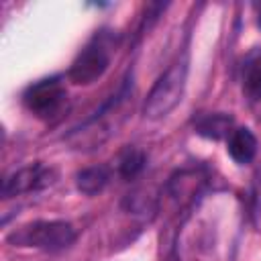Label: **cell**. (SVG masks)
I'll list each match as a JSON object with an SVG mask.
<instances>
[{"instance_id": "cell-3", "label": "cell", "mask_w": 261, "mask_h": 261, "mask_svg": "<svg viewBox=\"0 0 261 261\" xmlns=\"http://www.w3.org/2000/svg\"><path fill=\"white\" fill-rule=\"evenodd\" d=\"M110 57H112V47L108 37L104 33L96 35L73 59L67 71L69 82H73L75 86H90L98 82L106 73L110 65Z\"/></svg>"}, {"instance_id": "cell-8", "label": "cell", "mask_w": 261, "mask_h": 261, "mask_svg": "<svg viewBox=\"0 0 261 261\" xmlns=\"http://www.w3.org/2000/svg\"><path fill=\"white\" fill-rule=\"evenodd\" d=\"M243 92L251 100H261V49H255L245 57Z\"/></svg>"}, {"instance_id": "cell-4", "label": "cell", "mask_w": 261, "mask_h": 261, "mask_svg": "<svg viewBox=\"0 0 261 261\" xmlns=\"http://www.w3.org/2000/svg\"><path fill=\"white\" fill-rule=\"evenodd\" d=\"M67 102V92L61 82V77H45L35 84H31L22 94L24 108L35 114L37 118L49 120L61 114Z\"/></svg>"}, {"instance_id": "cell-11", "label": "cell", "mask_w": 261, "mask_h": 261, "mask_svg": "<svg viewBox=\"0 0 261 261\" xmlns=\"http://www.w3.org/2000/svg\"><path fill=\"white\" fill-rule=\"evenodd\" d=\"M257 24H259V29H261V10H259V16H257Z\"/></svg>"}, {"instance_id": "cell-1", "label": "cell", "mask_w": 261, "mask_h": 261, "mask_svg": "<svg viewBox=\"0 0 261 261\" xmlns=\"http://www.w3.org/2000/svg\"><path fill=\"white\" fill-rule=\"evenodd\" d=\"M186 77H188V63L186 59L171 63L153 84V88L147 94V100L143 104L145 118L157 120L167 116L181 100L186 90Z\"/></svg>"}, {"instance_id": "cell-9", "label": "cell", "mask_w": 261, "mask_h": 261, "mask_svg": "<svg viewBox=\"0 0 261 261\" xmlns=\"http://www.w3.org/2000/svg\"><path fill=\"white\" fill-rule=\"evenodd\" d=\"M108 179H110L108 169L102 167V165H94V167L82 169V171L75 175V186H77V190H80L82 194H86V196H96V194H100V192L106 188Z\"/></svg>"}, {"instance_id": "cell-5", "label": "cell", "mask_w": 261, "mask_h": 261, "mask_svg": "<svg viewBox=\"0 0 261 261\" xmlns=\"http://www.w3.org/2000/svg\"><path fill=\"white\" fill-rule=\"evenodd\" d=\"M55 179V171L43 163H31L24 165L20 169H16L14 173H10L4 184H2V196L4 198H14L20 194H29V192H37L43 190L47 186H51Z\"/></svg>"}, {"instance_id": "cell-7", "label": "cell", "mask_w": 261, "mask_h": 261, "mask_svg": "<svg viewBox=\"0 0 261 261\" xmlns=\"http://www.w3.org/2000/svg\"><path fill=\"white\" fill-rule=\"evenodd\" d=\"M232 130V116H228L226 112H212V114H204L196 120V133L206 137V139H222L228 137Z\"/></svg>"}, {"instance_id": "cell-2", "label": "cell", "mask_w": 261, "mask_h": 261, "mask_svg": "<svg viewBox=\"0 0 261 261\" xmlns=\"http://www.w3.org/2000/svg\"><path fill=\"white\" fill-rule=\"evenodd\" d=\"M6 241L18 247H33L55 253L75 241V228L65 220H35L12 230Z\"/></svg>"}, {"instance_id": "cell-6", "label": "cell", "mask_w": 261, "mask_h": 261, "mask_svg": "<svg viewBox=\"0 0 261 261\" xmlns=\"http://www.w3.org/2000/svg\"><path fill=\"white\" fill-rule=\"evenodd\" d=\"M226 151H228V155H230L237 163L245 165V163L253 161V157H255V153H257V139H255V135H253L249 128H245V126L232 128L230 135L226 137Z\"/></svg>"}, {"instance_id": "cell-10", "label": "cell", "mask_w": 261, "mask_h": 261, "mask_svg": "<svg viewBox=\"0 0 261 261\" xmlns=\"http://www.w3.org/2000/svg\"><path fill=\"white\" fill-rule=\"evenodd\" d=\"M145 161H147V157H145V153H143L141 149H137V147H126V149L120 153L118 163H116L118 175L124 177V179L137 177V175L143 171Z\"/></svg>"}]
</instances>
